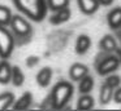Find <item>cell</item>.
<instances>
[{"label": "cell", "mask_w": 121, "mask_h": 111, "mask_svg": "<svg viewBox=\"0 0 121 111\" xmlns=\"http://www.w3.org/2000/svg\"><path fill=\"white\" fill-rule=\"evenodd\" d=\"M11 81L14 87H21L25 81V75L18 66H13L11 71Z\"/></svg>", "instance_id": "obj_16"}, {"label": "cell", "mask_w": 121, "mask_h": 111, "mask_svg": "<svg viewBox=\"0 0 121 111\" xmlns=\"http://www.w3.org/2000/svg\"><path fill=\"white\" fill-rule=\"evenodd\" d=\"M100 48L104 52L111 53V52H115V49L117 48V43H116L115 38L112 35H105L100 40Z\"/></svg>", "instance_id": "obj_15"}, {"label": "cell", "mask_w": 121, "mask_h": 111, "mask_svg": "<svg viewBox=\"0 0 121 111\" xmlns=\"http://www.w3.org/2000/svg\"><path fill=\"white\" fill-rule=\"evenodd\" d=\"M115 89H116V88H115ZM112 98L115 100L116 103H121V87H120V85L117 87V89H116V90H113Z\"/></svg>", "instance_id": "obj_24"}, {"label": "cell", "mask_w": 121, "mask_h": 111, "mask_svg": "<svg viewBox=\"0 0 121 111\" xmlns=\"http://www.w3.org/2000/svg\"><path fill=\"white\" fill-rule=\"evenodd\" d=\"M92 107H94V98L89 93L82 94L77 102V108L78 110H91Z\"/></svg>", "instance_id": "obj_17"}, {"label": "cell", "mask_w": 121, "mask_h": 111, "mask_svg": "<svg viewBox=\"0 0 121 111\" xmlns=\"http://www.w3.org/2000/svg\"><path fill=\"white\" fill-rule=\"evenodd\" d=\"M13 3L20 12L35 22H40L48 10L46 0H13Z\"/></svg>", "instance_id": "obj_1"}, {"label": "cell", "mask_w": 121, "mask_h": 111, "mask_svg": "<svg viewBox=\"0 0 121 111\" xmlns=\"http://www.w3.org/2000/svg\"><path fill=\"white\" fill-rule=\"evenodd\" d=\"M51 79H52V70H51V67H43L37 74V83L42 88L48 87Z\"/></svg>", "instance_id": "obj_11"}, {"label": "cell", "mask_w": 121, "mask_h": 111, "mask_svg": "<svg viewBox=\"0 0 121 111\" xmlns=\"http://www.w3.org/2000/svg\"><path fill=\"white\" fill-rule=\"evenodd\" d=\"M73 96V85L68 81H59L52 88L50 94L51 107L52 108H63Z\"/></svg>", "instance_id": "obj_2"}, {"label": "cell", "mask_w": 121, "mask_h": 111, "mask_svg": "<svg viewBox=\"0 0 121 111\" xmlns=\"http://www.w3.org/2000/svg\"><path fill=\"white\" fill-rule=\"evenodd\" d=\"M112 96H113V89L111 87H108L107 84H103L102 88H100V103L102 105H108L112 100Z\"/></svg>", "instance_id": "obj_19"}, {"label": "cell", "mask_w": 121, "mask_h": 111, "mask_svg": "<svg viewBox=\"0 0 121 111\" xmlns=\"http://www.w3.org/2000/svg\"><path fill=\"white\" fill-rule=\"evenodd\" d=\"M69 18H70V9L68 7H65L59 10H55V13L50 17V22L52 25H60V23L66 22Z\"/></svg>", "instance_id": "obj_7"}, {"label": "cell", "mask_w": 121, "mask_h": 111, "mask_svg": "<svg viewBox=\"0 0 121 111\" xmlns=\"http://www.w3.org/2000/svg\"><path fill=\"white\" fill-rule=\"evenodd\" d=\"M14 49V38L3 25H0V57L8 58Z\"/></svg>", "instance_id": "obj_3"}, {"label": "cell", "mask_w": 121, "mask_h": 111, "mask_svg": "<svg viewBox=\"0 0 121 111\" xmlns=\"http://www.w3.org/2000/svg\"><path fill=\"white\" fill-rule=\"evenodd\" d=\"M14 102V94L11 92H5L0 94V111L1 110H8L12 107Z\"/></svg>", "instance_id": "obj_18"}, {"label": "cell", "mask_w": 121, "mask_h": 111, "mask_svg": "<svg viewBox=\"0 0 121 111\" xmlns=\"http://www.w3.org/2000/svg\"><path fill=\"white\" fill-rule=\"evenodd\" d=\"M77 3L85 14H94L100 7L99 0H77Z\"/></svg>", "instance_id": "obj_8"}, {"label": "cell", "mask_w": 121, "mask_h": 111, "mask_svg": "<svg viewBox=\"0 0 121 111\" xmlns=\"http://www.w3.org/2000/svg\"><path fill=\"white\" fill-rule=\"evenodd\" d=\"M115 56H116V58H117L118 59V62H120V63H121V49H118V48H116L115 49Z\"/></svg>", "instance_id": "obj_25"}, {"label": "cell", "mask_w": 121, "mask_h": 111, "mask_svg": "<svg viewBox=\"0 0 121 111\" xmlns=\"http://www.w3.org/2000/svg\"><path fill=\"white\" fill-rule=\"evenodd\" d=\"M9 25H11L13 32L16 34L17 36L25 38V36L31 34V25H30L24 17H21V15H18V14L12 15L11 21H9Z\"/></svg>", "instance_id": "obj_4"}, {"label": "cell", "mask_w": 121, "mask_h": 111, "mask_svg": "<svg viewBox=\"0 0 121 111\" xmlns=\"http://www.w3.org/2000/svg\"><path fill=\"white\" fill-rule=\"evenodd\" d=\"M12 17V12L8 9L7 7H3L0 5V25H9V21H11Z\"/></svg>", "instance_id": "obj_21"}, {"label": "cell", "mask_w": 121, "mask_h": 111, "mask_svg": "<svg viewBox=\"0 0 121 111\" xmlns=\"http://www.w3.org/2000/svg\"><path fill=\"white\" fill-rule=\"evenodd\" d=\"M31 103H33V94L30 92H25L22 93V96L16 102H13L12 107L14 110H27L31 106Z\"/></svg>", "instance_id": "obj_9"}, {"label": "cell", "mask_w": 121, "mask_h": 111, "mask_svg": "<svg viewBox=\"0 0 121 111\" xmlns=\"http://www.w3.org/2000/svg\"><path fill=\"white\" fill-rule=\"evenodd\" d=\"M11 71L12 66L5 61H0V84H8L11 81Z\"/></svg>", "instance_id": "obj_13"}, {"label": "cell", "mask_w": 121, "mask_h": 111, "mask_svg": "<svg viewBox=\"0 0 121 111\" xmlns=\"http://www.w3.org/2000/svg\"><path fill=\"white\" fill-rule=\"evenodd\" d=\"M38 62H39V58H38L37 56H30V57L26 58V65L29 67H34Z\"/></svg>", "instance_id": "obj_23"}, {"label": "cell", "mask_w": 121, "mask_h": 111, "mask_svg": "<svg viewBox=\"0 0 121 111\" xmlns=\"http://www.w3.org/2000/svg\"><path fill=\"white\" fill-rule=\"evenodd\" d=\"M78 81H79L78 90H79V93H82V94L90 93L92 90V88H94V79H92V76H90L89 74L85 75V76L82 77V79H79Z\"/></svg>", "instance_id": "obj_14"}, {"label": "cell", "mask_w": 121, "mask_h": 111, "mask_svg": "<svg viewBox=\"0 0 121 111\" xmlns=\"http://www.w3.org/2000/svg\"><path fill=\"white\" fill-rule=\"evenodd\" d=\"M120 65L121 63L118 62V59L116 58V56H107L105 58H103L102 61L99 62V65H98V67H96V71L99 75L105 76V75H109V74H112L113 71H116Z\"/></svg>", "instance_id": "obj_5"}, {"label": "cell", "mask_w": 121, "mask_h": 111, "mask_svg": "<svg viewBox=\"0 0 121 111\" xmlns=\"http://www.w3.org/2000/svg\"><path fill=\"white\" fill-rule=\"evenodd\" d=\"M104 84H107L108 87H111L112 89H115V88H117L118 85L121 84V77L118 76V75H109V76L105 79Z\"/></svg>", "instance_id": "obj_22"}, {"label": "cell", "mask_w": 121, "mask_h": 111, "mask_svg": "<svg viewBox=\"0 0 121 111\" xmlns=\"http://www.w3.org/2000/svg\"><path fill=\"white\" fill-rule=\"evenodd\" d=\"M112 1L113 0H99V3L102 5H109V4H112Z\"/></svg>", "instance_id": "obj_26"}, {"label": "cell", "mask_w": 121, "mask_h": 111, "mask_svg": "<svg viewBox=\"0 0 121 111\" xmlns=\"http://www.w3.org/2000/svg\"><path fill=\"white\" fill-rule=\"evenodd\" d=\"M87 74H89L87 66L83 63H79V62L73 63L70 66V70H69V76H70V79L74 80V81H78L79 79H82V77Z\"/></svg>", "instance_id": "obj_6"}, {"label": "cell", "mask_w": 121, "mask_h": 111, "mask_svg": "<svg viewBox=\"0 0 121 111\" xmlns=\"http://www.w3.org/2000/svg\"><path fill=\"white\" fill-rule=\"evenodd\" d=\"M107 22L111 28L121 27V8H115L107 14Z\"/></svg>", "instance_id": "obj_12"}, {"label": "cell", "mask_w": 121, "mask_h": 111, "mask_svg": "<svg viewBox=\"0 0 121 111\" xmlns=\"http://www.w3.org/2000/svg\"><path fill=\"white\" fill-rule=\"evenodd\" d=\"M46 1H47L48 9L53 10V12L61 9V8L68 7V4H69V0H46Z\"/></svg>", "instance_id": "obj_20"}, {"label": "cell", "mask_w": 121, "mask_h": 111, "mask_svg": "<svg viewBox=\"0 0 121 111\" xmlns=\"http://www.w3.org/2000/svg\"><path fill=\"white\" fill-rule=\"evenodd\" d=\"M91 46V39L89 35H79L76 41V53L77 54H85Z\"/></svg>", "instance_id": "obj_10"}]
</instances>
